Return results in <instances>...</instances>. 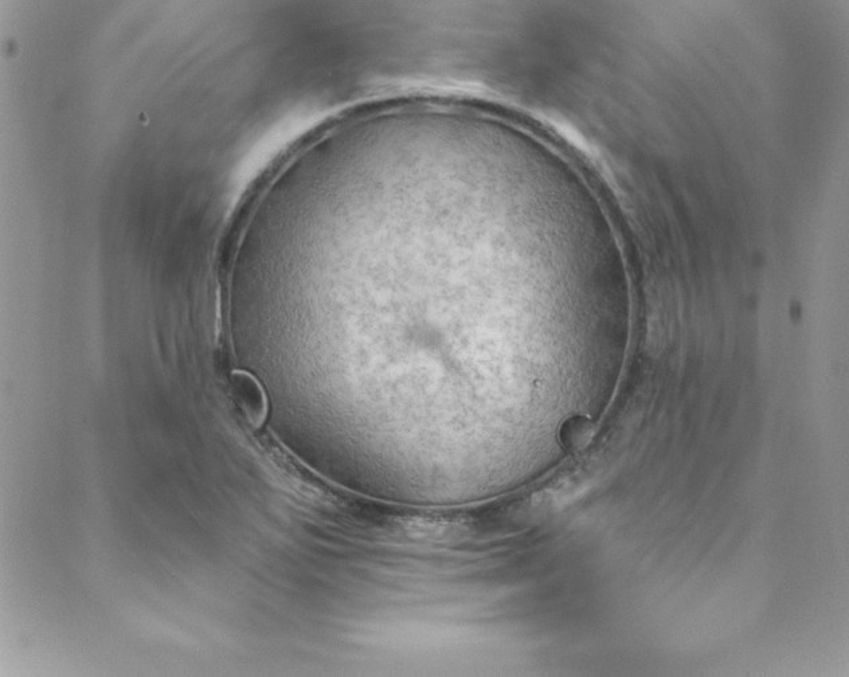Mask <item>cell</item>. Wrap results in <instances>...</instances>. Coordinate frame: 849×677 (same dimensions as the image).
Segmentation results:
<instances>
[{
  "instance_id": "cell-1",
  "label": "cell",
  "mask_w": 849,
  "mask_h": 677,
  "mask_svg": "<svg viewBox=\"0 0 849 677\" xmlns=\"http://www.w3.org/2000/svg\"><path fill=\"white\" fill-rule=\"evenodd\" d=\"M233 398L250 425L258 428L264 424L268 406L265 394L254 379L249 375H237L233 379Z\"/></svg>"
}]
</instances>
